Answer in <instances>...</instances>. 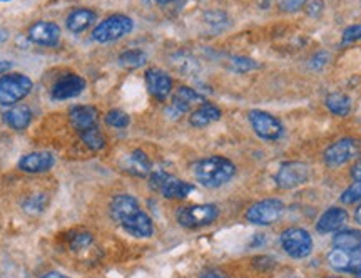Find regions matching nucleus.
Returning a JSON list of instances; mask_svg holds the SVG:
<instances>
[{
	"label": "nucleus",
	"instance_id": "b1692460",
	"mask_svg": "<svg viewBox=\"0 0 361 278\" xmlns=\"http://www.w3.org/2000/svg\"><path fill=\"white\" fill-rule=\"evenodd\" d=\"M333 243L337 248L343 250H358L361 248V232L358 230H343L334 235Z\"/></svg>",
	"mask_w": 361,
	"mask_h": 278
},
{
	"label": "nucleus",
	"instance_id": "cd10ccee",
	"mask_svg": "<svg viewBox=\"0 0 361 278\" xmlns=\"http://www.w3.org/2000/svg\"><path fill=\"white\" fill-rule=\"evenodd\" d=\"M67 245L71 250L80 251L92 245V235L89 232H72L67 235Z\"/></svg>",
	"mask_w": 361,
	"mask_h": 278
},
{
	"label": "nucleus",
	"instance_id": "4be33fe9",
	"mask_svg": "<svg viewBox=\"0 0 361 278\" xmlns=\"http://www.w3.org/2000/svg\"><path fill=\"white\" fill-rule=\"evenodd\" d=\"M94 20H96V14L92 11H89V8H76V11H72L67 15L66 25L71 32L79 34L89 29Z\"/></svg>",
	"mask_w": 361,
	"mask_h": 278
},
{
	"label": "nucleus",
	"instance_id": "c9c22d12",
	"mask_svg": "<svg viewBox=\"0 0 361 278\" xmlns=\"http://www.w3.org/2000/svg\"><path fill=\"white\" fill-rule=\"evenodd\" d=\"M328 57H330V55L326 54V53L316 54L315 57H313L311 61H309V67H311V69H315V71L323 69L326 64H328Z\"/></svg>",
	"mask_w": 361,
	"mask_h": 278
},
{
	"label": "nucleus",
	"instance_id": "72a5a7b5",
	"mask_svg": "<svg viewBox=\"0 0 361 278\" xmlns=\"http://www.w3.org/2000/svg\"><path fill=\"white\" fill-rule=\"evenodd\" d=\"M24 208L27 209L29 213H38L45 208V198L44 196H34L29 201H25Z\"/></svg>",
	"mask_w": 361,
	"mask_h": 278
},
{
	"label": "nucleus",
	"instance_id": "ddd939ff",
	"mask_svg": "<svg viewBox=\"0 0 361 278\" xmlns=\"http://www.w3.org/2000/svg\"><path fill=\"white\" fill-rule=\"evenodd\" d=\"M84 89H85V81L80 78V76L69 74V76H64L62 79H59L57 83L52 85L50 96H52L55 101L71 99V97L79 96Z\"/></svg>",
	"mask_w": 361,
	"mask_h": 278
},
{
	"label": "nucleus",
	"instance_id": "2f4dec72",
	"mask_svg": "<svg viewBox=\"0 0 361 278\" xmlns=\"http://www.w3.org/2000/svg\"><path fill=\"white\" fill-rule=\"evenodd\" d=\"M231 66L236 72H248L251 69H256L257 64L249 57H233L231 59Z\"/></svg>",
	"mask_w": 361,
	"mask_h": 278
},
{
	"label": "nucleus",
	"instance_id": "a18cd8bd",
	"mask_svg": "<svg viewBox=\"0 0 361 278\" xmlns=\"http://www.w3.org/2000/svg\"><path fill=\"white\" fill-rule=\"evenodd\" d=\"M356 278H361V268H360L358 272H356Z\"/></svg>",
	"mask_w": 361,
	"mask_h": 278
},
{
	"label": "nucleus",
	"instance_id": "473e14b6",
	"mask_svg": "<svg viewBox=\"0 0 361 278\" xmlns=\"http://www.w3.org/2000/svg\"><path fill=\"white\" fill-rule=\"evenodd\" d=\"M361 39V24H356V25H351V27H348L345 32H343V39H341V44L346 46V44H351V42H356Z\"/></svg>",
	"mask_w": 361,
	"mask_h": 278
},
{
	"label": "nucleus",
	"instance_id": "aec40b11",
	"mask_svg": "<svg viewBox=\"0 0 361 278\" xmlns=\"http://www.w3.org/2000/svg\"><path fill=\"white\" fill-rule=\"evenodd\" d=\"M122 168L127 171V173L134 174V176H148L150 173V161L148 155L141 149H136V151L129 153L126 160L122 161Z\"/></svg>",
	"mask_w": 361,
	"mask_h": 278
},
{
	"label": "nucleus",
	"instance_id": "6ab92c4d",
	"mask_svg": "<svg viewBox=\"0 0 361 278\" xmlns=\"http://www.w3.org/2000/svg\"><path fill=\"white\" fill-rule=\"evenodd\" d=\"M348 213L343 208H330L320 216L316 223V230L320 233H333L346 223Z\"/></svg>",
	"mask_w": 361,
	"mask_h": 278
},
{
	"label": "nucleus",
	"instance_id": "a19ab883",
	"mask_svg": "<svg viewBox=\"0 0 361 278\" xmlns=\"http://www.w3.org/2000/svg\"><path fill=\"white\" fill-rule=\"evenodd\" d=\"M41 278H69V277L62 275V273H59V272H49V273H45L44 277H41Z\"/></svg>",
	"mask_w": 361,
	"mask_h": 278
},
{
	"label": "nucleus",
	"instance_id": "20e7f679",
	"mask_svg": "<svg viewBox=\"0 0 361 278\" xmlns=\"http://www.w3.org/2000/svg\"><path fill=\"white\" fill-rule=\"evenodd\" d=\"M219 209L216 204H191L179 209L178 221L180 226L189 230L203 228L218 220Z\"/></svg>",
	"mask_w": 361,
	"mask_h": 278
},
{
	"label": "nucleus",
	"instance_id": "49530a36",
	"mask_svg": "<svg viewBox=\"0 0 361 278\" xmlns=\"http://www.w3.org/2000/svg\"><path fill=\"white\" fill-rule=\"evenodd\" d=\"M288 278H296V277H288Z\"/></svg>",
	"mask_w": 361,
	"mask_h": 278
},
{
	"label": "nucleus",
	"instance_id": "4c0bfd02",
	"mask_svg": "<svg viewBox=\"0 0 361 278\" xmlns=\"http://www.w3.org/2000/svg\"><path fill=\"white\" fill-rule=\"evenodd\" d=\"M351 176L355 179H361V161L356 162L353 168H351Z\"/></svg>",
	"mask_w": 361,
	"mask_h": 278
},
{
	"label": "nucleus",
	"instance_id": "393cba45",
	"mask_svg": "<svg viewBox=\"0 0 361 278\" xmlns=\"http://www.w3.org/2000/svg\"><path fill=\"white\" fill-rule=\"evenodd\" d=\"M173 66L176 67V71H179V74L183 76H196L199 72V64L192 55L184 54V53H178L173 55L171 59Z\"/></svg>",
	"mask_w": 361,
	"mask_h": 278
},
{
	"label": "nucleus",
	"instance_id": "0eeeda50",
	"mask_svg": "<svg viewBox=\"0 0 361 278\" xmlns=\"http://www.w3.org/2000/svg\"><path fill=\"white\" fill-rule=\"evenodd\" d=\"M281 246L291 258H306L313 250V238L303 228H288L281 235Z\"/></svg>",
	"mask_w": 361,
	"mask_h": 278
},
{
	"label": "nucleus",
	"instance_id": "7ed1b4c3",
	"mask_svg": "<svg viewBox=\"0 0 361 278\" xmlns=\"http://www.w3.org/2000/svg\"><path fill=\"white\" fill-rule=\"evenodd\" d=\"M149 186L154 191H159L162 196L169 200H183L187 198L189 195L194 191V186L191 183L183 181V179L171 176V174L164 173V171H156L150 174Z\"/></svg>",
	"mask_w": 361,
	"mask_h": 278
},
{
	"label": "nucleus",
	"instance_id": "79ce46f5",
	"mask_svg": "<svg viewBox=\"0 0 361 278\" xmlns=\"http://www.w3.org/2000/svg\"><path fill=\"white\" fill-rule=\"evenodd\" d=\"M7 39H8V32L6 29H0V46H2Z\"/></svg>",
	"mask_w": 361,
	"mask_h": 278
},
{
	"label": "nucleus",
	"instance_id": "f03ea898",
	"mask_svg": "<svg viewBox=\"0 0 361 278\" xmlns=\"http://www.w3.org/2000/svg\"><path fill=\"white\" fill-rule=\"evenodd\" d=\"M236 174L233 161L222 156L206 158L194 165V176L206 188H219L231 181Z\"/></svg>",
	"mask_w": 361,
	"mask_h": 278
},
{
	"label": "nucleus",
	"instance_id": "9b49d317",
	"mask_svg": "<svg viewBox=\"0 0 361 278\" xmlns=\"http://www.w3.org/2000/svg\"><path fill=\"white\" fill-rule=\"evenodd\" d=\"M309 178V169L304 162L290 161L281 166L276 174V183L283 190H293V188L306 183Z\"/></svg>",
	"mask_w": 361,
	"mask_h": 278
},
{
	"label": "nucleus",
	"instance_id": "f3484780",
	"mask_svg": "<svg viewBox=\"0 0 361 278\" xmlns=\"http://www.w3.org/2000/svg\"><path fill=\"white\" fill-rule=\"evenodd\" d=\"M204 97L197 94L194 89L191 88H179L173 97V104H171L169 111L176 113V116H180L186 111H189L194 104H203Z\"/></svg>",
	"mask_w": 361,
	"mask_h": 278
},
{
	"label": "nucleus",
	"instance_id": "7c9ffc66",
	"mask_svg": "<svg viewBox=\"0 0 361 278\" xmlns=\"http://www.w3.org/2000/svg\"><path fill=\"white\" fill-rule=\"evenodd\" d=\"M360 200H361V179H356L353 185L348 188L345 193L341 195V201L346 204H351Z\"/></svg>",
	"mask_w": 361,
	"mask_h": 278
},
{
	"label": "nucleus",
	"instance_id": "37998d69",
	"mask_svg": "<svg viewBox=\"0 0 361 278\" xmlns=\"http://www.w3.org/2000/svg\"><path fill=\"white\" fill-rule=\"evenodd\" d=\"M355 220L358 221V223L361 225V204L358 208H356V211H355Z\"/></svg>",
	"mask_w": 361,
	"mask_h": 278
},
{
	"label": "nucleus",
	"instance_id": "412c9836",
	"mask_svg": "<svg viewBox=\"0 0 361 278\" xmlns=\"http://www.w3.org/2000/svg\"><path fill=\"white\" fill-rule=\"evenodd\" d=\"M221 118V109L218 106L209 104V102H203L199 108L194 109V113L189 118V123L194 127H204L211 123H216Z\"/></svg>",
	"mask_w": 361,
	"mask_h": 278
},
{
	"label": "nucleus",
	"instance_id": "423d86ee",
	"mask_svg": "<svg viewBox=\"0 0 361 278\" xmlns=\"http://www.w3.org/2000/svg\"><path fill=\"white\" fill-rule=\"evenodd\" d=\"M132 27H134V22L127 15H111L94 29L92 39L102 42V44L118 41L120 37L127 36L132 31Z\"/></svg>",
	"mask_w": 361,
	"mask_h": 278
},
{
	"label": "nucleus",
	"instance_id": "ea45409f",
	"mask_svg": "<svg viewBox=\"0 0 361 278\" xmlns=\"http://www.w3.org/2000/svg\"><path fill=\"white\" fill-rule=\"evenodd\" d=\"M201 278H227V277L222 275V273H219V272H208V273H204Z\"/></svg>",
	"mask_w": 361,
	"mask_h": 278
},
{
	"label": "nucleus",
	"instance_id": "a211bd4d",
	"mask_svg": "<svg viewBox=\"0 0 361 278\" xmlns=\"http://www.w3.org/2000/svg\"><path fill=\"white\" fill-rule=\"evenodd\" d=\"M54 166V156L47 151L30 153L19 161V168L25 173H44Z\"/></svg>",
	"mask_w": 361,
	"mask_h": 278
},
{
	"label": "nucleus",
	"instance_id": "f8f14e48",
	"mask_svg": "<svg viewBox=\"0 0 361 278\" xmlns=\"http://www.w3.org/2000/svg\"><path fill=\"white\" fill-rule=\"evenodd\" d=\"M328 263L331 265V268L338 272L356 273L361 268V248H358V250L334 248L328 255Z\"/></svg>",
	"mask_w": 361,
	"mask_h": 278
},
{
	"label": "nucleus",
	"instance_id": "dca6fc26",
	"mask_svg": "<svg viewBox=\"0 0 361 278\" xmlns=\"http://www.w3.org/2000/svg\"><path fill=\"white\" fill-rule=\"evenodd\" d=\"M69 119L77 132H84L92 127H97V109L92 106H76L69 113Z\"/></svg>",
	"mask_w": 361,
	"mask_h": 278
},
{
	"label": "nucleus",
	"instance_id": "f257e3e1",
	"mask_svg": "<svg viewBox=\"0 0 361 278\" xmlns=\"http://www.w3.org/2000/svg\"><path fill=\"white\" fill-rule=\"evenodd\" d=\"M111 216L129 235L136 238H149L154 233V225L149 215L141 209L136 198L129 195H118L111 203Z\"/></svg>",
	"mask_w": 361,
	"mask_h": 278
},
{
	"label": "nucleus",
	"instance_id": "a878e982",
	"mask_svg": "<svg viewBox=\"0 0 361 278\" xmlns=\"http://www.w3.org/2000/svg\"><path fill=\"white\" fill-rule=\"evenodd\" d=\"M326 108L337 116H346L351 111V99L346 94L333 92L326 97Z\"/></svg>",
	"mask_w": 361,
	"mask_h": 278
},
{
	"label": "nucleus",
	"instance_id": "de8ad7c7",
	"mask_svg": "<svg viewBox=\"0 0 361 278\" xmlns=\"http://www.w3.org/2000/svg\"><path fill=\"white\" fill-rule=\"evenodd\" d=\"M2 2H7V0H2Z\"/></svg>",
	"mask_w": 361,
	"mask_h": 278
},
{
	"label": "nucleus",
	"instance_id": "5701e85b",
	"mask_svg": "<svg viewBox=\"0 0 361 278\" xmlns=\"http://www.w3.org/2000/svg\"><path fill=\"white\" fill-rule=\"evenodd\" d=\"M3 121L12 130H25L30 121H32V113H30L27 106H14V108H10L3 114Z\"/></svg>",
	"mask_w": 361,
	"mask_h": 278
},
{
	"label": "nucleus",
	"instance_id": "2eb2a0df",
	"mask_svg": "<svg viewBox=\"0 0 361 278\" xmlns=\"http://www.w3.org/2000/svg\"><path fill=\"white\" fill-rule=\"evenodd\" d=\"M29 37L34 44L52 47L60 39V27L54 22H37L30 27Z\"/></svg>",
	"mask_w": 361,
	"mask_h": 278
},
{
	"label": "nucleus",
	"instance_id": "9d476101",
	"mask_svg": "<svg viewBox=\"0 0 361 278\" xmlns=\"http://www.w3.org/2000/svg\"><path fill=\"white\" fill-rule=\"evenodd\" d=\"M249 123L260 138L266 141H276L283 134V124L264 111L255 109L249 113Z\"/></svg>",
	"mask_w": 361,
	"mask_h": 278
},
{
	"label": "nucleus",
	"instance_id": "6e6552de",
	"mask_svg": "<svg viewBox=\"0 0 361 278\" xmlns=\"http://www.w3.org/2000/svg\"><path fill=\"white\" fill-rule=\"evenodd\" d=\"M283 209H285V204H283L281 200L276 198H269L257 201V203L253 204L251 208L246 211V220L253 225H273L276 223L281 216Z\"/></svg>",
	"mask_w": 361,
	"mask_h": 278
},
{
	"label": "nucleus",
	"instance_id": "c85d7f7f",
	"mask_svg": "<svg viewBox=\"0 0 361 278\" xmlns=\"http://www.w3.org/2000/svg\"><path fill=\"white\" fill-rule=\"evenodd\" d=\"M79 134H80V138H83L84 144L89 149L99 151V149L104 148L106 139H104V136H102V132L97 130V127H92V130H87V131H84V132H79Z\"/></svg>",
	"mask_w": 361,
	"mask_h": 278
},
{
	"label": "nucleus",
	"instance_id": "c03bdc74",
	"mask_svg": "<svg viewBox=\"0 0 361 278\" xmlns=\"http://www.w3.org/2000/svg\"><path fill=\"white\" fill-rule=\"evenodd\" d=\"M156 2H159V4H167V2H171V0H156Z\"/></svg>",
	"mask_w": 361,
	"mask_h": 278
},
{
	"label": "nucleus",
	"instance_id": "39448f33",
	"mask_svg": "<svg viewBox=\"0 0 361 278\" xmlns=\"http://www.w3.org/2000/svg\"><path fill=\"white\" fill-rule=\"evenodd\" d=\"M32 91V81L24 74H6L0 78V104L14 106Z\"/></svg>",
	"mask_w": 361,
	"mask_h": 278
},
{
	"label": "nucleus",
	"instance_id": "bb28decb",
	"mask_svg": "<svg viewBox=\"0 0 361 278\" xmlns=\"http://www.w3.org/2000/svg\"><path fill=\"white\" fill-rule=\"evenodd\" d=\"M146 62H148V55L139 49L126 50L119 55V64L124 69H139Z\"/></svg>",
	"mask_w": 361,
	"mask_h": 278
},
{
	"label": "nucleus",
	"instance_id": "1a4fd4ad",
	"mask_svg": "<svg viewBox=\"0 0 361 278\" xmlns=\"http://www.w3.org/2000/svg\"><path fill=\"white\" fill-rule=\"evenodd\" d=\"M361 144L355 138H343L325 151V162L330 168H338L360 155Z\"/></svg>",
	"mask_w": 361,
	"mask_h": 278
},
{
	"label": "nucleus",
	"instance_id": "4468645a",
	"mask_svg": "<svg viewBox=\"0 0 361 278\" xmlns=\"http://www.w3.org/2000/svg\"><path fill=\"white\" fill-rule=\"evenodd\" d=\"M146 84H148L149 92L156 97L157 101L167 99L171 91H173V79L164 71L149 69L146 72Z\"/></svg>",
	"mask_w": 361,
	"mask_h": 278
},
{
	"label": "nucleus",
	"instance_id": "c756f323",
	"mask_svg": "<svg viewBox=\"0 0 361 278\" xmlns=\"http://www.w3.org/2000/svg\"><path fill=\"white\" fill-rule=\"evenodd\" d=\"M106 123L109 124L111 127H118V130H122V127H127L129 123H131V119L124 111H119V109H113L107 113L106 116Z\"/></svg>",
	"mask_w": 361,
	"mask_h": 278
},
{
	"label": "nucleus",
	"instance_id": "e433bc0d",
	"mask_svg": "<svg viewBox=\"0 0 361 278\" xmlns=\"http://www.w3.org/2000/svg\"><path fill=\"white\" fill-rule=\"evenodd\" d=\"M255 267L260 268V270H269V268L274 267V262L269 256H260V258H255Z\"/></svg>",
	"mask_w": 361,
	"mask_h": 278
},
{
	"label": "nucleus",
	"instance_id": "58836bf2",
	"mask_svg": "<svg viewBox=\"0 0 361 278\" xmlns=\"http://www.w3.org/2000/svg\"><path fill=\"white\" fill-rule=\"evenodd\" d=\"M12 69V62L8 61H0V74H6Z\"/></svg>",
	"mask_w": 361,
	"mask_h": 278
},
{
	"label": "nucleus",
	"instance_id": "f704fd0d",
	"mask_svg": "<svg viewBox=\"0 0 361 278\" xmlns=\"http://www.w3.org/2000/svg\"><path fill=\"white\" fill-rule=\"evenodd\" d=\"M279 7L285 12H296L306 4V0H278Z\"/></svg>",
	"mask_w": 361,
	"mask_h": 278
}]
</instances>
